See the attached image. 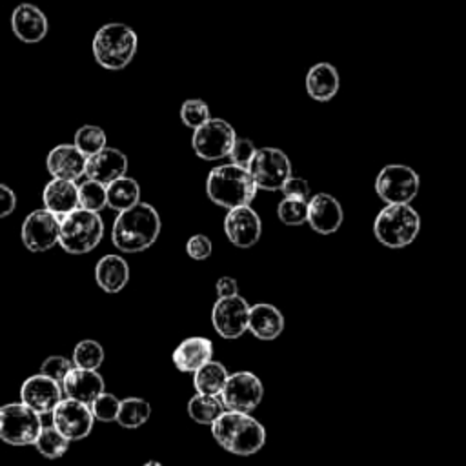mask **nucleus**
<instances>
[{
  "mask_svg": "<svg viewBox=\"0 0 466 466\" xmlns=\"http://www.w3.org/2000/svg\"><path fill=\"white\" fill-rule=\"evenodd\" d=\"M249 304L244 297L217 299L211 309V324L222 339H238L248 331Z\"/></svg>",
  "mask_w": 466,
  "mask_h": 466,
  "instance_id": "obj_14",
  "label": "nucleus"
},
{
  "mask_svg": "<svg viewBox=\"0 0 466 466\" xmlns=\"http://www.w3.org/2000/svg\"><path fill=\"white\" fill-rule=\"evenodd\" d=\"M16 209V195L15 191L0 182V218L9 217Z\"/></svg>",
  "mask_w": 466,
  "mask_h": 466,
  "instance_id": "obj_42",
  "label": "nucleus"
},
{
  "mask_svg": "<svg viewBox=\"0 0 466 466\" xmlns=\"http://www.w3.org/2000/svg\"><path fill=\"white\" fill-rule=\"evenodd\" d=\"M142 466H164V464L158 462V461H147V462H144Z\"/></svg>",
  "mask_w": 466,
  "mask_h": 466,
  "instance_id": "obj_44",
  "label": "nucleus"
},
{
  "mask_svg": "<svg viewBox=\"0 0 466 466\" xmlns=\"http://www.w3.org/2000/svg\"><path fill=\"white\" fill-rule=\"evenodd\" d=\"M211 433L226 451L240 457L255 455L266 444L264 426L249 413L226 410L211 424Z\"/></svg>",
  "mask_w": 466,
  "mask_h": 466,
  "instance_id": "obj_3",
  "label": "nucleus"
},
{
  "mask_svg": "<svg viewBox=\"0 0 466 466\" xmlns=\"http://www.w3.org/2000/svg\"><path fill=\"white\" fill-rule=\"evenodd\" d=\"M248 171L258 189L277 191L291 177V162L279 147H257Z\"/></svg>",
  "mask_w": 466,
  "mask_h": 466,
  "instance_id": "obj_9",
  "label": "nucleus"
},
{
  "mask_svg": "<svg viewBox=\"0 0 466 466\" xmlns=\"http://www.w3.org/2000/svg\"><path fill=\"white\" fill-rule=\"evenodd\" d=\"M420 231V217L411 204H386L375 217V238L391 249L410 246Z\"/></svg>",
  "mask_w": 466,
  "mask_h": 466,
  "instance_id": "obj_5",
  "label": "nucleus"
},
{
  "mask_svg": "<svg viewBox=\"0 0 466 466\" xmlns=\"http://www.w3.org/2000/svg\"><path fill=\"white\" fill-rule=\"evenodd\" d=\"M126 171H127V157L116 147L106 146L104 149L86 158L84 175L87 177V180H95L102 186H107L120 177H126Z\"/></svg>",
  "mask_w": 466,
  "mask_h": 466,
  "instance_id": "obj_18",
  "label": "nucleus"
},
{
  "mask_svg": "<svg viewBox=\"0 0 466 466\" xmlns=\"http://www.w3.org/2000/svg\"><path fill=\"white\" fill-rule=\"evenodd\" d=\"M160 228L158 211L147 202H138L116 215L111 228V242L122 253H138L155 244Z\"/></svg>",
  "mask_w": 466,
  "mask_h": 466,
  "instance_id": "obj_1",
  "label": "nucleus"
},
{
  "mask_svg": "<svg viewBox=\"0 0 466 466\" xmlns=\"http://www.w3.org/2000/svg\"><path fill=\"white\" fill-rule=\"evenodd\" d=\"M237 133L224 118H209L200 127L193 129L191 147L202 160H220L229 155Z\"/></svg>",
  "mask_w": 466,
  "mask_h": 466,
  "instance_id": "obj_10",
  "label": "nucleus"
},
{
  "mask_svg": "<svg viewBox=\"0 0 466 466\" xmlns=\"http://www.w3.org/2000/svg\"><path fill=\"white\" fill-rule=\"evenodd\" d=\"M104 388H106L104 377L96 370L73 368L62 382L64 397L78 400L87 406H91V402L100 393H104Z\"/></svg>",
  "mask_w": 466,
  "mask_h": 466,
  "instance_id": "obj_21",
  "label": "nucleus"
},
{
  "mask_svg": "<svg viewBox=\"0 0 466 466\" xmlns=\"http://www.w3.org/2000/svg\"><path fill=\"white\" fill-rule=\"evenodd\" d=\"M53 426L62 437L71 441L86 439L95 424V417L87 404L64 397L53 410Z\"/></svg>",
  "mask_w": 466,
  "mask_h": 466,
  "instance_id": "obj_13",
  "label": "nucleus"
},
{
  "mask_svg": "<svg viewBox=\"0 0 466 466\" xmlns=\"http://www.w3.org/2000/svg\"><path fill=\"white\" fill-rule=\"evenodd\" d=\"M224 233L237 248H251L262 235V220L251 206L228 209L224 217Z\"/></svg>",
  "mask_w": 466,
  "mask_h": 466,
  "instance_id": "obj_16",
  "label": "nucleus"
},
{
  "mask_svg": "<svg viewBox=\"0 0 466 466\" xmlns=\"http://www.w3.org/2000/svg\"><path fill=\"white\" fill-rule=\"evenodd\" d=\"M11 29L18 40L25 44H36L46 38L49 22L40 7L29 2H22L11 13Z\"/></svg>",
  "mask_w": 466,
  "mask_h": 466,
  "instance_id": "obj_19",
  "label": "nucleus"
},
{
  "mask_svg": "<svg viewBox=\"0 0 466 466\" xmlns=\"http://www.w3.org/2000/svg\"><path fill=\"white\" fill-rule=\"evenodd\" d=\"M73 360L62 357V355H49L47 359H44V362L40 364V371L42 375L49 377L51 380H55L56 384L62 386L64 379L67 377V373L73 370Z\"/></svg>",
  "mask_w": 466,
  "mask_h": 466,
  "instance_id": "obj_38",
  "label": "nucleus"
},
{
  "mask_svg": "<svg viewBox=\"0 0 466 466\" xmlns=\"http://www.w3.org/2000/svg\"><path fill=\"white\" fill-rule=\"evenodd\" d=\"M58 233H60V218L55 217L46 208L31 211L24 218L22 229H20L24 246L33 253L49 251L53 246H56Z\"/></svg>",
  "mask_w": 466,
  "mask_h": 466,
  "instance_id": "obj_12",
  "label": "nucleus"
},
{
  "mask_svg": "<svg viewBox=\"0 0 466 466\" xmlns=\"http://www.w3.org/2000/svg\"><path fill=\"white\" fill-rule=\"evenodd\" d=\"M20 402L31 408L35 413L47 415L53 413L55 406L64 399L62 386L51 380L42 373H35L27 377L20 386Z\"/></svg>",
  "mask_w": 466,
  "mask_h": 466,
  "instance_id": "obj_15",
  "label": "nucleus"
},
{
  "mask_svg": "<svg viewBox=\"0 0 466 466\" xmlns=\"http://www.w3.org/2000/svg\"><path fill=\"white\" fill-rule=\"evenodd\" d=\"M86 158L73 144H58L47 153L46 167L53 178L76 182L86 171Z\"/></svg>",
  "mask_w": 466,
  "mask_h": 466,
  "instance_id": "obj_20",
  "label": "nucleus"
},
{
  "mask_svg": "<svg viewBox=\"0 0 466 466\" xmlns=\"http://www.w3.org/2000/svg\"><path fill=\"white\" fill-rule=\"evenodd\" d=\"M137 47V33L122 22H109L98 27L91 44L96 64L109 71L124 69L133 60Z\"/></svg>",
  "mask_w": 466,
  "mask_h": 466,
  "instance_id": "obj_4",
  "label": "nucleus"
},
{
  "mask_svg": "<svg viewBox=\"0 0 466 466\" xmlns=\"http://www.w3.org/2000/svg\"><path fill=\"white\" fill-rule=\"evenodd\" d=\"M106 359L104 348L93 339H84L73 348V366L82 370H98Z\"/></svg>",
  "mask_w": 466,
  "mask_h": 466,
  "instance_id": "obj_32",
  "label": "nucleus"
},
{
  "mask_svg": "<svg viewBox=\"0 0 466 466\" xmlns=\"http://www.w3.org/2000/svg\"><path fill=\"white\" fill-rule=\"evenodd\" d=\"M286 328V320L282 311L268 302H258L249 306V319L248 329L253 337L260 340H275L282 335Z\"/></svg>",
  "mask_w": 466,
  "mask_h": 466,
  "instance_id": "obj_23",
  "label": "nucleus"
},
{
  "mask_svg": "<svg viewBox=\"0 0 466 466\" xmlns=\"http://www.w3.org/2000/svg\"><path fill=\"white\" fill-rule=\"evenodd\" d=\"M419 187V173L406 164H388L375 177V191L386 204H410Z\"/></svg>",
  "mask_w": 466,
  "mask_h": 466,
  "instance_id": "obj_8",
  "label": "nucleus"
},
{
  "mask_svg": "<svg viewBox=\"0 0 466 466\" xmlns=\"http://www.w3.org/2000/svg\"><path fill=\"white\" fill-rule=\"evenodd\" d=\"M257 184L248 167L226 162L211 167L206 178V195L220 208L249 206L257 197Z\"/></svg>",
  "mask_w": 466,
  "mask_h": 466,
  "instance_id": "obj_2",
  "label": "nucleus"
},
{
  "mask_svg": "<svg viewBox=\"0 0 466 466\" xmlns=\"http://www.w3.org/2000/svg\"><path fill=\"white\" fill-rule=\"evenodd\" d=\"M257 147L255 144L251 142V138H246V137H237L233 140V146L229 149V162L231 164H237L240 167H248V164L251 162L253 155H255Z\"/></svg>",
  "mask_w": 466,
  "mask_h": 466,
  "instance_id": "obj_39",
  "label": "nucleus"
},
{
  "mask_svg": "<svg viewBox=\"0 0 466 466\" xmlns=\"http://www.w3.org/2000/svg\"><path fill=\"white\" fill-rule=\"evenodd\" d=\"M282 195L288 197V198H300V200H308L309 197V184L306 178L302 177H289L282 187H280Z\"/></svg>",
  "mask_w": 466,
  "mask_h": 466,
  "instance_id": "obj_41",
  "label": "nucleus"
},
{
  "mask_svg": "<svg viewBox=\"0 0 466 466\" xmlns=\"http://www.w3.org/2000/svg\"><path fill=\"white\" fill-rule=\"evenodd\" d=\"M149 417H151V404L146 399H140V397L120 399L116 422L122 428H127V430L140 428L149 420Z\"/></svg>",
  "mask_w": 466,
  "mask_h": 466,
  "instance_id": "obj_29",
  "label": "nucleus"
},
{
  "mask_svg": "<svg viewBox=\"0 0 466 466\" xmlns=\"http://www.w3.org/2000/svg\"><path fill=\"white\" fill-rule=\"evenodd\" d=\"M118 406H120V399H116L113 393H100L93 402H91V413L95 417V420L100 422H113L116 420V413H118Z\"/></svg>",
  "mask_w": 466,
  "mask_h": 466,
  "instance_id": "obj_37",
  "label": "nucleus"
},
{
  "mask_svg": "<svg viewBox=\"0 0 466 466\" xmlns=\"http://www.w3.org/2000/svg\"><path fill=\"white\" fill-rule=\"evenodd\" d=\"M340 86L339 71L329 62H317L306 73V93L317 102L331 100Z\"/></svg>",
  "mask_w": 466,
  "mask_h": 466,
  "instance_id": "obj_25",
  "label": "nucleus"
},
{
  "mask_svg": "<svg viewBox=\"0 0 466 466\" xmlns=\"http://www.w3.org/2000/svg\"><path fill=\"white\" fill-rule=\"evenodd\" d=\"M171 360L182 373H195L213 360V342L208 337H187L173 351Z\"/></svg>",
  "mask_w": 466,
  "mask_h": 466,
  "instance_id": "obj_22",
  "label": "nucleus"
},
{
  "mask_svg": "<svg viewBox=\"0 0 466 466\" xmlns=\"http://www.w3.org/2000/svg\"><path fill=\"white\" fill-rule=\"evenodd\" d=\"M96 286L106 293H118L129 280V266L124 257L107 253L95 266Z\"/></svg>",
  "mask_w": 466,
  "mask_h": 466,
  "instance_id": "obj_26",
  "label": "nucleus"
},
{
  "mask_svg": "<svg viewBox=\"0 0 466 466\" xmlns=\"http://www.w3.org/2000/svg\"><path fill=\"white\" fill-rule=\"evenodd\" d=\"M224 411H226V408H224V404L220 402L218 397L197 393L187 402V415L197 424L211 426Z\"/></svg>",
  "mask_w": 466,
  "mask_h": 466,
  "instance_id": "obj_30",
  "label": "nucleus"
},
{
  "mask_svg": "<svg viewBox=\"0 0 466 466\" xmlns=\"http://www.w3.org/2000/svg\"><path fill=\"white\" fill-rule=\"evenodd\" d=\"M33 446L46 459H58L67 451L69 441L66 437H62L53 424H47V426H42Z\"/></svg>",
  "mask_w": 466,
  "mask_h": 466,
  "instance_id": "obj_31",
  "label": "nucleus"
},
{
  "mask_svg": "<svg viewBox=\"0 0 466 466\" xmlns=\"http://www.w3.org/2000/svg\"><path fill=\"white\" fill-rule=\"evenodd\" d=\"M213 251V244L211 238L204 233H197L191 235L186 242V253L189 255V258L193 260H206Z\"/></svg>",
  "mask_w": 466,
  "mask_h": 466,
  "instance_id": "obj_40",
  "label": "nucleus"
},
{
  "mask_svg": "<svg viewBox=\"0 0 466 466\" xmlns=\"http://www.w3.org/2000/svg\"><path fill=\"white\" fill-rule=\"evenodd\" d=\"M215 288H217L218 299H226V297H235V295H238V284H237V280H235L233 277H228V275L220 277V279L217 280Z\"/></svg>",
  "mask_w": 466,
  "mask_h": 466,
  "instance_id": "obj_43",
  "label": "nucleus"
},
{
  "mask_svg": "<svg viewBox=\"0 0 466 466\" xmlns=\"http://www.w3.org/2000/svg\"><path fill=\"white\" fill-rule=\"evenodd\" d=\"M228 377H229V371L222 362L209 360L208 364H204L193 373V388L200 395L218 397Z\"/></svg>",
  "mask_w": 466,
  "mask_h": 466,
  "instance_id": "obj_28",
  "label": "nucleus"
},
{
  "mask_svg": "<svg viewBox=\"0 0 466 466\" xmlns=\"http://www.w3.org/2000/svg\"><path fill=\"white\" fill-rule=\"evenodd\" d=\"M104 237V220L98 213L76 208L60 218L58 244L71 255L93 251Z\"/></svg>",
  "mask_w": 466,
  "mask_h": 466,
  "instance_id": "obj_6",
  "label": "nucleus"
},
{
  "mask_svg": "<svg viewBox=\"0 0 466 466\" xmlns=\"http://www.w3.org/2000/svg\"><path fill=\"white\" fill-rule=\"evenodd\" d=\"M42 426V417L22 402H7L0 406V441L5 444H35Z\"/></svg>",
  "mask_w": 466,
  "mask_h": 466,
  "instance_id": "obj_7",
  "label": "nucleus"
},
{
  "mask_svg": "<svg viewBox=\"0 0 466 466\" xmlns=\"http://www.w3.org/2000/svg\"><path fill=\"white\" fill-rule=\"evenodd\" d=\"M107 206V197H106V186L95 182V180H86L78 186V208L86 211L98 213Z\"/></svg>",
  "mask_w": 466,
  "mask_h": 466,
  "instance_id": "obj_34",
  "label": "nucleus"
},
{
  "mask_svg": "<svg viewBox=\"0 0 466 466\" xmlns=\"http://www.w3.org/2000/svg\"><path fill=\"white\" fill-rule=\"evenodd\" d=\"M107 208L115 211H126L140 202V186L131 177H120L106 186Z\"/></svg>",
  "mask_w": 466,
  "mask_h": 466,
  "instance_id": "obj_27",
  "label": "nucleus"
},
{
  "mask_svg": "<svg viewBox=\"0 0 466 466\" xmlns=\"http://www.w3.org/2000/svg\"><path fill=\"white\" fill-rule=\"evenodd\" d=\"M211 118L209 106L200 98H187L180 106V120L184 126L197 129Z\"/></svg>",
  "mask_w": 466,
  "mask_h": 466,
  "instance_id": "obj_36",
  "label": "nucleus"
},
{
  "mask_svg": "<svg viewBox=\"0 0 466 466\" xmlns=\"http://www.w3.org/2000/svg\"><path fill=\"white\" fill-rule=\"evenodd\" d=\"M344 220L340 202L329 193H315L308 198V224L320 235L335 233Z\"/></svg>",
  "mask_w": 466,
  "mask_h": 466,
  "instance_id": "obj_17",
  "label": "nucleus"
},
{
  "mask_svg": "<svg viewBox=\"0 0 466 466\" xmlns=\"http://www.w3.org/2000/svg\"><path fill=\"white\" fill-rule=\"evenodd\" d=\"M73 146L86 157L95 155L96 151L106 147V131L98 126L86 124V126L76 129L75 138H73Z\"/></svg>",
  "mask_w": 466,
  "mask_h": 466,
  "instance_id": "obj_33",
  "label": "nucleus"
},
{
  "mask_svg": "<svg viewBox=\"0 0 466 466\" xmlns=\"http://www.w3.org/2000/svg\"><path fill=\"white\" fill-rule=\"evenodd\" d=\"M277 217L288 226H300L308 220V200L284 197L277 206Z\"/></svg>",
  "mask_w": 466,
  "mask_h": 466,
  "instance_id": "obj_35",
  "label": "nucleus"
},
{
  "mask_svg": "<svg viewBox=\"0 0 466 466\" xmlns=\"http://www.w3.org/2000/svg\"><path fill=\"white\" fill-rule=\"evenodd\" d=\"M264 397V386L260 379L251 371L229 373L218 399L228 411L251 413Z\"/></svg>",
  "mask_w": 466,
  "mask_h": 466,
  "instance_id": "obj_11",
  "label": "nucleus"
},
{
  "mask_svg": "<svg viewBox=\"0 0 466 466\" xmlns=\"http://www.w3.org/2000/svg\"><path fill=\"white\" fill-rule=\"evenodd\" d=\"M42 202L47 211L62 218L78 208V186L71 180L51 178L42 191Z\"/></svg>",
  "mask_w": 466,
  "mask_h": 466,
  "instance_id": "obj_24",
  "label": "nucleus"
}]
</instances>
